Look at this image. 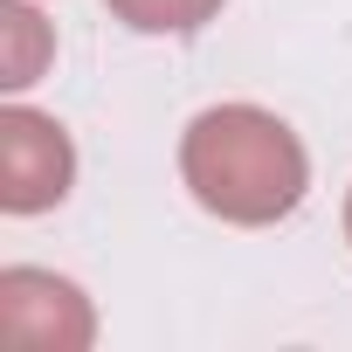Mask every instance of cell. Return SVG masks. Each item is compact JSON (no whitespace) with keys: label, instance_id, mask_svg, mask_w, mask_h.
I'll list each match as a JSON object with an SVG mask.
<instances>
[{"label":"cell","instance_id":"277c9868","mask_svg":"<svg viewBox=\"0 0 352 352\" xmlns=\"http://www.w3.org/2000/svg\"><path fill=\"white\" fill-rule=\"evenodd\" d=\"M49 63V28L35 8H21V0H0V83L8 90H28Z\"/></svg>","mask_w":352,"mask_h":352},{"label":"cell","instance_id":"3957f363","mask_svg":"<svg viewBox=\"0 0 352 352\" xmlns=\"http://www.w3.org/2000/svg\"><path fill=\"white\" fill-rule=\"evenodd\" d=\"M0 345L8 352H83L90 345L83 290L49 270H0Z\"/></svg>","mask_w":352,"mask_h":352},{"label":"cell","instance_id":"8992f818","mask_svg":"<svg viewBox=\"0 0 352 352\" xmlns=\"http://www.w3.org/2000/svg\"><path fill=\"white\" fill-rule=\"evenodd\" d=\"M345 242H352V201H345Z\"/></svg>","mask_w":352,"mask_h":352},{"label":"cell","instance_id":"5b68a950","mask_svg":"<svg viewBox=\"0 0 352 352\" xmlns=\"http://www.w3.org/2000/svg\"><path fill=\"white\" fill-rule=\"evenodd\" d=\"M111 21L138 28V35H194L221 14V0H104Z\"/></svg>","mask_w":352,"mask_h":352},{"label":"cell","instance_id":"7a4b0ae2","mask_svg":"<svg viewBox=\"0 0 352 352\" xmlns=\"http://www.w3.org/2000/svg\"><path fill=\"white\" fill-rule=\"evenodd\" d=\"M76 180V145L56 118L8 104L0 111V208L8 214H42L69 194Z\"/></svg>","mask_w":352,"mask_h":352},{"label":"cell","instance_id":"6da1fadb","mask_svg":"<svg viewBox=\"0 0 352 352\" xmlns=\"http://www.w3.org/2000/svg\"><path fill=\"white\" fill-rule=\"evenodd\" d=\"M180 180L194 187V201L235 228H270L283 221L304 187H311V159L297 145V131L263 111V104H214L187 124L180 138Z\"/></svg>","mask_w":352,"mask_h":352}]
</instances>
